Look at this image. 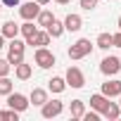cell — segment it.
Returning <instances> with one entry per match:
<instances>
[{"label": "cell", "mask_w": 121, "mask_h": 121, "mask_svg": "<svg viewBox=\"0 0 121 121\" xmlns=\"http://www.w3.org/2000/svg\"><path fill=\"white\" fill-rule=\"evenodd\" d=\"M93 52V43L88 38H78L71 48H69V59H83Z\"/></svg>", "instance_id": "6da1fadb"}, {"label": "cell", "mask_w": 121, "mask_h": 121, "mask_svg": "<svg viewBox=\"0 0 121 121\" xmlns=\"http://www.w3.org/2000/svg\"><path fill=\"white\" fill-rule=\"evenodd\" d=\"M29 104H31V102H29V97H26V95H22V93H14V90H12V93L7 95V107H10V109H14V112H19V114H22V112H26V109H29Z\"/></svg>", "instance_id": "7a4b0ae2"}, {"label": "cell", "mask_w": 121, "mask_h": 121, "mask_svg": "<svg viewBox=\"0 0 121 121\" xmlns=\"http://www.w3.org/2000/svg\"><path fill=\"white\" fill-rule=\"evenodd\" d=\"M64 109V102H59V100H45L40 104V114L43 119H52V116H59Z\"/></svg>", "instance_id": "3957f363"}, {"label": "cell", "mask_w": 121, "mask_h": 121, "mask_svg": "<svg viewBox=\"0 0 121 121\" xmlns=\"http://www.w3.org/2000/svg\"><path fill=\"white\" fill-rule=\"evenodd\" d=\"M33 59H36V64L40 67V69H50V67H55V55L48 50V48H38L36 50V55H33Z\"/></svg>", "instance_id": "277c9868"}, {"label": "cell", "mask_w": 121, "mask_h": 121, "mask_svg": "<svg viewBox=\"0 0 121 121\" xmlns=\"http://www.w3.org/2000/svg\"><path fill=\"white\" fill-rule=\"evenodd\" d=\"M64 81H67V86H71V88H83V86H86V76H83V71H81L78 67H69Z\"/></svg>", "instance_id": "5b68a950"}, {"label": "cell", "mask_w": 121, "mask_h": 121, "mask_svg": "<svg viewBox=\"0 0 121 121\" xmlns=\"http://www.w3.org/2000/svg\"><path fill=\"white\" fill-rule=\"evenodd\" d=\"M119 69H121V59L119 57H104L102 62H100V71L104 74V76H114V74H119Z\"/></svg>", "instance_id": "8992f818"}, {"label": "cell", "mask_w": 121, "mask_h": 121, "mask_svg": "<svg viewBox=\"0 0 121 121\" xmlns=\"http://www.w3.org/2000/svg\"><path fill=\"white\" fill-rule=\"evenodd\" d=\"M38 12H40V5L36 3V0H31V3H19V14H22V19L24 22H31V19H36L38 17Z\"/></svg>", "instance_id": "52a82bcc"}, {"label": "cell", "mask_w": 121, "mask_h": 121, "mask_svg": "<svg viewBox=\"0 0 121 121\" xmlns=\"http://www.w3.org/2000/svg\"><path fill=\"white\" fill-rule=\"evenodd\" d=\"M102 95H107V97H119V95H121V81H119V78H112V81L102 83Z\"/></svg>", "instance_id": "ba28073f"}, {"label": "cell", "mask_w": 121, "mask_h": 121, "mask_svg": "<svg viewBox=\"0 0 121 121\" xmlns=\"http://www.w3.org/2000/svg\"><path fill=\"white\" fill-rule=\"evenodd\" d=\"M81 26H83L81 14H67V19H64V31L76 33V31H81Z\"/></svg>", "instance_id": "9c48e42d"}, {"label": "cell", "mask_w": 121, "mask_h": 121, "mask_svg": "<svg viewBox=\"0 0 121 121\" xmlns=\"http://www.w3.org/2000/svg\"><path fill=\"white\" fill-rule=\"evenodd\" d=\"M26 45L45 48V45H50V33H48V31H36V36H33L31 40H26Z\"/></svg>", "instance_id": "30bf717a"}, {"label": "cell", "mask_w": 121, "mask_h": 121, "mask_svg": "<svg viewBox=\"0 0 121 121\" xmlns=\"http://www.w3.org/2000/svg\"><path fill=\"white\" fill-rule=\"evenodd\" d=\"M100 114H102L104 119H109V121H116V119L121 116V107H119L116 102H107V107H104Z\"/></svg>", "instance_id": "8fae6325"}, {"label": "cell", "mask_w": 121, "mask_h": 121, "mask_svg": "<svg viewBox=\"0 0 121 121\" xmlns=\"http://www.w3.org/2000/svg\"><path fill=\"white\" fill-rule=\"evenodd\" d=\"M48 88H50V93L59 95V93H64V88H67V81H64L62 76H52V78L48 81Z\"/></svg>", "instance_id": "7c38bea8"}, {"label": "cell", "mask_w": 121, "mask_h": 121, "mask_svg": "<svg viewBox=\"0 0 121 121\" xmlns=\"http://www.w3.org/2000/svg\"><path fill=\"white\" fill-rule=\"evenodd\" d=\"M107 102H109V97H107V95H102V93L90 95V107H93L95 112H102V109L107 107Z\"/></svg>", "instance_id": "4fadbf2b"}, {"label": "cell", "mask_w": 121, "mask_h": 121, "mask_svg": "<svg viewBox=\"0 0 121 121\" xmlns=\"http://www.w3.org/2000/svg\"><path fill=\"white\" fill-rule=\"evenodd\" d=\"M26 50V43L19 40V38H10V45H7V55H24Z\"/></svg>", "instance_id": "5bb4252c"}, {"label": "cell", "mask_w": 121, "mask_h": 121, "mask_svg": "<svg viewBox=\"0 0 121 121\" xmlns=\"http://www.w3.org/2000/svg\"><path fill=\"white\" fill-rule=\"evenodd\" d=\"M45 100H48V93H45L43 88H33V90H31V95H29V102H31V104H36V107H40Z\"/></svg>", "instance_id": "9a60e30c"}, {"label": "cell", "mask_w": 121, "mask_h": 121, "mask_svg": "<svg viewBox=\"0 0 121 121\" xmlns=\"http://www.w3.org/2000/svg\"><path fill=\"white\" fill-rule=\"evenodd\" d=\"M45 31L50 33V38H59V36L64 33V22L52 19V24H48V26H45Z\"/></svg>", "instance_id": "2e32d148"}, {"label": "cell", "mask_w": 121, "mask_h": 121, "mask_svg": "<svg viewBox=\"0 0 121 121\" xmlns=\"http://www.w3.org/2000/svg\"><path fill=\"white\" fill-rule=\"evenodd\" d=\"M31 64H26V62H19L17 67H14V74H17V78L19 81H26V78H31Z\"/></svg>", "instance_id": "e0dca14e"}, {"label": "cell", "mask_w": 121, "mask_h": 121, "mask_svg": "<svg viewBox=\"0 0 121 121\" xmlns=\"http://www.w3.org/2000/svg\"><path fill=\"white\" fill-rule=\"evenodd\" d=\"M0 33H3L5 38H17V36H19V24H14V22H5Z\"/></svg>", "instance_id": "ac0fdd59"}, {"label": "cell", "mask_w": 121, "mask_h": 121, "mask_svg": "<svg viewBox=\"0 0 121 121\" xmlns=\"http://www.w3.org/2000/svg\"><path fill=\"white\" fill-rule=\"evenodd\" d=\"M95 45H97L100 50H109V48H114L112 33H100V36H97V40H95Z\"/></svg>", "instance_id": "d6986e66"}, {"label": "cell", "mask_w": 121, "mask_h": 121, "mask_svg": "<svg viewBox=\"0 0 121 121\" xmlns=\"http://www.w3.org/2000/svg\"><path fill=\"white\" fill-rule=\"evenodd\" d=\"M36 31H38V29H36V26H33L31 22H24V24L19 26V33H22V36H24L26 40H31V38L36 36Z\"/></svg>", "instance_id": "ffe728a7"}, {"label": "cell", "mask_w": 121, "mask_h": 121, "mask_svg": "<svg viewBox=\"0 0 121 121\" xmlns=\"http://www.w3.org/2000/svg\"><path fill=\"white\" fill-rule=\"evenodd\" d=\"M36 19H38V24H40V26H48V24H52V19H55V14H52L50 10H40Z\"/></svg>", "instance_id": "44dd1931"}, {"label": "cell", "mask_w": 121, "mask_h": 121, "mask_svg": "<svg viewBox=\"0 0 121 121\" xmlns=\"http://www.w3.org/2000/svg\"><path fill=\"white\" fill-rule=\"evenodd\" d=\"M83 112H86V104H83L81 100H71V116H74V119H81Z\"/></svg>", "instance_id": "7402d4cb"}, {"label": "cell", "mask_w": 121, "mask_h": 121, "mask_svg": "<svg viewBox=\"0 0 121 121\" xmlns=\"http://www.w3.org/2000/svg\"><path fill=\"white\" fill-rule=\"evenodd\" d=\"M12 90H14V83L7 76H0V95H10Z\"/></svg>", "instance_id": "603a6c76"}, {"label": "cell", "mask_w": 121, "mask_h": 121, "mask_svg": "<svg viewBox=\"0 0 121 121\" xmlns=\"http://www.w3.org/2000/svg\"><path fill=\"white\" fill-rule=\"evenodd\" d=\"M19 119V112L14 109H0V121H17Z\"/></svg>", "instance_id": "cb8c5ba5"}, {"label": "cell", "mask_w": 121, "mask_h": 121, "mask_svg": "<svg viewBox=\"0 0 121 121\" xmlns=\"http://www.w3.org/2000/svg\"><path fill=\"white\" fill-rule=\"evenodd\" d=\"M10 69H12V64L7 62V57H5V59H0V76H7Z\"/></svg>", "instance_id": "d4e9b609"}, {"label": "cell", "mask_w": 121, "mask_h": 121, "mask_svg": "<svg viewBox=\"0 0 121 121\" xmlns=\"http://www.w3.org/2000/svg\"><path fill=\"white\" fill-rule=\"evenodd\" d=\"M81 119H83V121H97V119H100V112H95V109H93V112H83Z\"/></svg>", "instance_id": "484cf974"}, {"label": "cell", "mask_w": 121, "mask_h": 121, "mask_svg": "<svg viewBox=\"0 0 121 121\" xmlns=\"http://www.w3.org/2000/svg\"><path fill=\"white\" fill-rule=\"evenodd\" d=\"M78 3H81V7H83V10H88V12L97 7V0H78Z\"/></svg>", "instance_id": "4316f807"}, {"label": "cell", "mask_w": 121, "mask_h": 121, "mask_svg": "<svg viewBox=\"0 0 121 121\" xmlns=\"http://www.w3.org/2000/svg\"><path fill=\"white\" fill-rule=\"evenodd\" d=\"M112 40H114V48H121V31L119 33H112Z\"/></svg>", "instance_id": "83f0119b"}, {"label": "cell", "mask_w": 121, "mask_h": 121, "mask_svg": "<svg viewBox=\"0 0 121 121\" xmlns=\"http://www.w3.org/2000/svg\"><path fill=\"white\" fill-rule=\"evenodd\" d=\"M0 3H3V5H7V7H17L22 0H0Z\"/></svg>", "instance_id": "f1b7e54d"}, {"label": "cell", "mask_w": 121, "mask_h": 121, "mask_svg": "<svg viewBox=\"0 0 121 121\" xmlns=\"http://www.w3.org/2000/svg\"><path fill=\"white\" fill-rule=\"evenodd\" d=\"M0 48H5V36L0 33Z\"/></svg>", "instance_id": "f546056e"}, {"label": "cell", "mask_w": 121, "mask_h": 121, "mask_svg": "<svg viewBox=\"0 0 121 121\" xmlns=\"http://www.w3.org/2000/svg\"><path fill=\"white\" fill-rule=\"evenodd\" d=\"M55 3H59V5H67V3H71V0H55Z\"/></svg>", "instance_id": "4dcf8cb0"}, {"label": "cell", "mask_w": 121, "mask_h": 121, "mask_svg": "<svg viewBox=\"0 0 121 121\" xmlns=\"http://www.w3.org/2000/svg\"><path fill=\"white\" fill-rule=\"evenodd\" d=\"M36 3H38V5H48V3H50V0H36Z\"/></svg>", "instance_id": "1f68e13d"}, {"label": "cell", "mask_w": 121, "mask_h": 121, "mask_svg": "<svg viewBox=\"0 0 121 121\" xmlns=\"http://www.w3.org/2000/svg\"><path fill=\"white\" fill-rule=\"evenodd\" d=\"M116 24H119V31H121V17H119V22H116Z\"/></svg>", "instance_id": "d6a6232c"}, {"label": "cell", "mask_w": 121, "mask_h": 121, "mask_svg": "<svg viewBox=\"0 0 121 121\" xmlns=\"http://www.w3.org/2000/svg\"><path fill=\"white\" fill-rule=\"evenodd\" d=\"M119 97H121V95H119ZM119 107H121V102H119Z\"/></svg>", "instance_id": "836d02e7"}, {"label": "cell", "mask_w": 121, "mask_h": 121, "mask_svg": "<svg viewBox=\"0 0 121 121\" xmlns=\"http://www.w3.org/2000/svg\"><path fill=\"white\" fill-rule=\"evenodd\" d=\"M0 5H3V3H0Z\"/></svg>", "instance_id": "e575fe53"}]
</instances>
